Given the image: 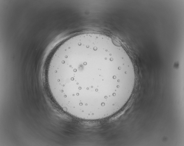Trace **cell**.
Listing matches in <instances>:
<instances>
[{
    "label": "cell",
    "instance_id": "cell-1",
    "mask_svg": "<svg viewBox=\"0 0 184 146\" xmlns=\"http://www.w3.org/2000/svg\"><path fill=\"white\" fill-rule=\"evenodd\" d=\"M133 71L113 39L86 33L72 36L57 48L48 66L50 90L65 111L93 119L116 110Z\"/></svg>",
    "mask_w": 184,
    "mask_h": 146
}]
</instances>
